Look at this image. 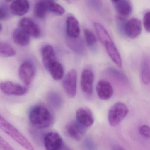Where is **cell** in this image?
<instances>
[{"label": "cell", "instance_id": "603a6c76", "mask_svg": "<svg viewBox=\"0 0 150 150\" xmlns=\"http://www.w3.org/2000/svg\"><path fill=\"white\" fill-rule=\"evenodd\" d=\"M45 5L47 11L58 15H62L65 13L64 8L53 0H42Z\"/></svg>", "mask_w": 150, "mask_h": 150}, {"label": "cell", "instance_id": "52a82bcc", "mask_svg": "<svg viewBox=\"0 0 150 150\" xmlns=\"http://www.w3.org/2000/svg\"><path fill=\"white\" fill-rule=\"evenodd\" d=\"M35 67L29 62H25L20 66L19 75L21 81L26 86L30 85L35 77Z\"/></svg>", "mask_w": 150, "mask_h": 150}, {"label": "cell", "instance_id": "9c48e42d", "mask_svg": "<svg viewBox=\"0 0 150 150\" xmlns=\"http://www.w3.org/2000/svg\"><path fill=\"white\" fill-rule=\"evenodd\" d=\"M86 127L77 121H72L66 126L67 135L74 140L79 141L82 139L86 133Z\"/></svg>", "mask_w": 150, "mask_h": 150}, {"label": "cell", "instance_id": "4316f807", "mask_svg": "<svg viewBox=\"0 0 150 150\" xmlns=\"http://www.w3.org/2000/svg\"><path fill=\"white\" fill-rule=\"evenodd\" d=\"M50 102L55 108H59L63 104V100L61 96L56 93H53L50 96Z\"/></svg>", "mask_w": 150, "mask_h": 150}, {"label": "cell", "instance_id": "30bf717a", "mask_svg": "<svg viewBox=\"0 0 150 150\" xmlns=\"http://www.w3.org/2000/svg\"><path fill=\"white\" fill-rule=\"evenodd\" d=\"M142 24L141 21L137 18H132L125 23L124 31L126 35L134 39L138 37L141 34Z\"/></svg>", "mask_w": 150, "mask_h": 150}, {"label": "cell", "instance_id": "7c38bea8", "mask_svg": "<svg viewBox=\"0 0 150 150\" xmlns=\"http://www.w3.org/2000/svg\"><path fill=\"white\" fill-rule=\"evenodd\" d=\"M96 91L99 98L104 100L110 99L114 94L112 85L106 80H100L98 82L96 85Z\"/></svg>", "mask_w": 150, "mask_h": 150}, {"label": "cell", "instance_id": "1f68e13d", "mask_svg": "<svg viewBox=\"0 0 150 150\" xmlns=\"http://www.w3.org/2000/svg\"><path fill=\"white\" fill-rule=\"evenodd\" d=\"M85 146L88 149H95V144L90 139H86L85 141Z\"/></svg>", "mask_w": 150, "mask_h": 150}, {"label": "cell", "instance_id": "4dcf8cb0", "mask_svg": "<svg viewBox=\"0 0 150 150\" xmlns=\"http://www.w3.org/2000/svg\"><path fill=\"white\" fill-rule=\"evenodd\" d=\"M0 149L4 150H13V148L0 135Z\"/></svg>", "mask_w": 150, "mask_h": 150}, {"label": "cell", "instance_id": "d6986e66", "mask_svg": "<svg viewBox=\"0 0 150 150\" xmlns=\"http://www.w3.org/2000/svg\"><path fill=\"white\" fill-rule=\"evenodd\" d=\"M13 38L14 42L20 46H27L30 42L29 35L21 28L15 30Z\"/></svg>", "mask_w": 150, "mask_h": 150}, {"label": "cell", "instance_id": "ba28073f", "mask_svg": "<svg viewBox=\"0 0 150 150\" xmlns=\"http://www.w3.org/2000/svg\"><path fill=\"white\" fill-rule=\"evenodd\" d=\"M94 75L89 69H84L81 76V87L84 93L87 95H92L93 93Z\"/></svg>", "mask_w": 150, "mask_h": 150}, {"label": "cell", "instance_id": "e0dca14e", "mask_svg": "<svg viewBox=\"0 0 150 150\" xmlns=\"http://www.w3.org/2000/svg\"><path fill=\"white\" fill-rule=\"evenodd\" d=\"M42 55L44 66L47 70L49 66L56 60L54 49L51 45H45L42 50Z\"/></svg>", "mask_w": 150, "mask_h": 150}, {"label": "cell", "instance_id": "6da1fadb", "mask_svg": "<svg viewBox=\"0 0 150 150\" xmlns=\"http://www.w3.org/2000/svg\"><path fill=\"white\" fill-rule=\"evenodd\" d=\"M29 119L31 124L38 129H44L51 126L54 117L49 109L45 106H34L29 114Z\"/></svg>", "mask_w": 150, "mask_h": 150}, {"label": "cell", "instance_id": "2e32d148", "mask_svg": "<svg viewBox=\"0 0 150 150\" xmlns=\"http://www.w3.org/2000/svg\"><path fill=\"white\" fill-rule=\"evenodd\" d=\"M29 8V3L27 0H16L10 7L12 13L20 16L26 14Z\"/></svg>", "mask_w": 150, "mask_h": 150}, {"label": "cell", "instance_id": "d590c367", "mask_svg": "<svg viewBox=\"0 0 150 150\" xmlns=\"http://www.w3.org/2000/svg\"><path fill=\"white\" fill-rule=\"evenodd\" d=\"M6 1L8 2H10L11 1H13V0H6Z\"/></svg>", "mask_w": 150, "mask_h": 150}, {"label": "cell", "instance_id": "f1b7e54d", "mask_svg": "<svg viewBox=\"0 0 150 150\" xmlns=\"http://www.w3.org/2000/svg\"><path fill=\"white\" fill-rule=\"evenodd\" d=\"M143 24L146 30L149 32L150 31V12H146L144 16Z\"/></svg>", "mask_w": 150, "mask_h": 150}, {"label": "cell", "instance_id": "5bb4252c", "mask_svg": "<svg viewBox=\"0 0 150 150\" xmlns=\"http://www.w3.org/2000/svg\"><path fill=\"white\" fill-rule=\"evenodd\" d=\"M67 33L70 38H77L80 34L79 23L78 20L72 16L67 17L66 20Z\"/></svg>", "mask_w": 150, "mask_h": 150}, {"label": "cell", "instance_id": "3957f363", "mask_svg": "<svg viewBox=\"0 0 150 150\" xmlns=\"http://www.w3.org/2000/svg\"><path fill=\"white\" fill-rule=\"evenodd\" d=\"M129 113L128 107L122 102H117L112 106L108 115L110 125L112 127L117 126L126 117Z\"/></svg>", "mask_w": 150, "mask_h": 150}, {"label": "cell", "instance_id": "7402d4cb", "mask_svg": "<svg viewBox=\"0 0 150 150\" xmlns=\"http://www.w3.org/2000/svg\"><path fill=\"white\" fill-rule=\"evenodd\" d=\"M94 26L97 37L103 45L109 41H112L109 34L101 24L98 23H95Z\"/></svg>", "mask_w": 150, "mask_h": 150}, {"label": "cell", "instance_id": "277c9868", "mask_svg": "<svg viewBox=\"0 0 150 150\" xmlns=\"http://www.w3.org/2000/svg\"><path fill=\"white\" fill-rule=\"evenodd\" d=\"M45 149L48 150H68L64 144L63 139L57 132H51L47 133L44 138Z\"/></svg>", "mask_w": 150, "mask_h": 150}, {"label": "cell", "instance_id": "44dd1931", "mask_svg": "<svg viewBox=\"0 0 150 150\" xmlns=\"http://www.w3.org/2000/svg\"><path fill=\"white\" fill-rule=\"evenodd\" d=\"M150 76V59L148 57H145L142 59L141 66V78L144 84H149Z\"/></svg>", "mask_w": 150, "mask_h": 150}, {"label": "cell", "instance_id": "7a4b0ae2", "mask_svg": "<svg viewBox=\"0 0 150 150\" xmlns=\"http://www.w3.org/2000/svg\"><path fill=\"white\" fill-rule=\"evenodd\" d=\"M0 129L23 148L28 150H34L33 145L28 139L1 115Z\"/></svg>", "mask_w": 150, "mask_h": 150}, {"label": "cell", "instance_id": "8992f818", "mask_svg": "<svg viewBox=\"0 0 150 150\" xmlns=\"http://www.w3.org/2000/svg\"><path fill=\"white\" fill-rule=\"evenodd\" d=\"M0 89L8 95L21 96L28 92L27 87L10 81H4L0 84Z\"/></svg>", "mask_w": 150, "mask_h": 150}, {"label": "cell", "instance_id": "f546056e", "mask_svg": "<svg viewBox=\"0 0 150 150\" xmlns=\"http://www.w3.org/2000/svg\"><path fill=\"white\" fill-rule=\"evenodd\" d=\"M139 132L142 136L145 137L149 138L150 136V128L148 125H142L139 127Z\"/></svg>", "mask_w": 150, "mask_h": 150}, {"label": "cell", "instance_id": "9a60e30c", "mask_svg": "<svg viewBox=\"0 0 150 150\" xmlns=\"http://www.w3.org/2000/svg\"><path fill=\"white\" fill-rule=\"evenodd\" d=\"M106 51L111 60L119 67H122V61L121 56L113 41H109L103 45Z\"/></svg>", "mask_w": 150, "mask_h": 150}, {"label": "cell", "instance_id": "83f0119b", "mask_svg": "<svg viewBox=\"0 0 150 150\" xmlns=\"http://www.w3.org/2000/svg\"><path fill=\"white\" fill-rule=\"evenodd\" d=\"M108 73L112 74L114 77H116L117 79L121 80L122 81H124L125 82H126L128 81V79L123 74L115 69H113V68L109 69Z\"/></svg>", "mask_w": 150, "mask_h": 150}, {"label": "cell", "instance_id": "ffe728a7", "mask_svg": "<svg viewBox=\"0 0 150 150\" xmlns=\"http://www.w3.org/2000/svg\"><path fill=\"white\" fill-rule=\"evenodd\" d=\"M115 3L116 9L119 14L123 16H127L131 14L132 6L129 0H120Z\"/></svg>", "mask_w": 150, "mask_h": 150}, {"label": "cell", "instance_id": "5b68a950", "mask_svg": "<svg viewBox=\"0 0 150 150\" xmlns=\"http://www.w3.org/2000/svg\"><path fill=\"white\" fill-rule=\"evenodd\" d=\"M77 72L72 69L68 72L64 78L63 87L67 95L70 98L75 97L77 93Z\"/></svg>", "mask_w": 150, "mask_h": 150}, {"label": "cell", "instance_id": "e575fe53", "mask_svg": "<svg viewBox=\"0 0 150 150\" xmlns=\"http://www.w3.org/2000/svg\"><path fill=\"white\" fill-rule=\"evenodd\" d=\"M113 2H115V3H116V2H117V1H119L120 0H111Z\"/></svg>", "mask_w": 150, "mask_h": 150}, {"label": "cell", "instance_id": "ac0fdd59", "mask_svg": "<svg viewBox=\"0 0 150 150\" xmlns=\"http://www.w3.org/2000/svg\"><path fill=\"white\" fill-rule=\"evenodd\" d=\"M47 70L49 71L52 79L55 80H60L64 77V67L62 64L57 60L51 64Z\"/></svg>", "mask_w": 150, "mask_h": 150}, {"label": "cell", "instance_id": "484cf974", "mask_svg": "<svg viewBox=\"0 0 150 150\" xmlns=\"http://www.w3.org/2000/svg\"><path fill=\"white\" fill-rule=\"evenodd\" d=\"M85 39L87 43L89 46H93L95 44L96 42V38L94 34L89 30H85L84 31Z\"/></svg>", "mask_w": 150, "mask_h": 150}, {"label": "cell", "instance_id": "4fadbf2b", "mask_svg": "<svg viewBox=\"0 0 150 150\" xmlns=\"http://www.w3.org/2000/svg\"><path fill=\"white\" fill-rule=\"evenodd\" d=\"M21 28L29 35L37 38L41 35V31L38 26L31 19L23 18L20 22Z\"/></svg>", "mask_w": 150, "mask_h": 150}, {"label": "cell", "instance_id": "d6a6232c", "mask_svg": "<svg viewBox=\"0 0 150 150\" xmlns=\"http://www.w3.org/2000/svg\"><path fill=\"white\" fill-rule=\"evenodd\" d=\"M7 16V13L5 9L0 8V20L5 19Z\"/></svg>", "mask_w": 150, "mask_h": 150}, {"label": "cell", "instance_id": "d4e9b609", "mask_svg": "<svg viewBox=\"0 0 150 150\" xmlns=\"http://www.w3.org/2000/svg\"><path fill=\"white\" fill-rule=\"evenodd\" d=\"M48 12L46 7L42 0L37 3L34 7V13L35 15L40 19L44 18Z\"/></svg>", "mask_w": 150, "mask_h": 150}, {"label": "cell", "instance_id": "8fae6325", "mask_svg": "<svg viewBox=\"0 0 150 150\" xmlns=\"http://www.w3.org/2000/svg\"><path fill=\"white\" fill-rule=\"evenodd\" d=\"M76 117L77 121L86 128L93 125L94 122L93 113L87 108L83 107L78 109L76 112Z\"/></svg>", "mask_w": 150, "mask_h": 150}, {"label": "cell", "instance_id": "836d02e7", "mask_svg": "<svg viewBox=\"0 0 150 150\" xmlns=\"http://www.w3.org/2000/svg\"><path fill=\"white\" fill-rule=\"evenodd\" d=\"M2 30V26L1 24L0 23V33L1 32Z\"/></svg>", "mask_w": 150, "mask_h": 150}, {"label": "cell", "instance_id": "cb8c5ba5", "mask_svg": "<svg viewBox=\"0 0 150 150\" xmlns=\"http://www.w3.org/2000/svg\"><path fill=\"white\" fill-rule=\"evenodd\" d=\"M16 52L10 45L0 42V56L12 57L15 56Z\"/></svg>", "mask_w": 150, "mask_h": 150}]
</instances>
